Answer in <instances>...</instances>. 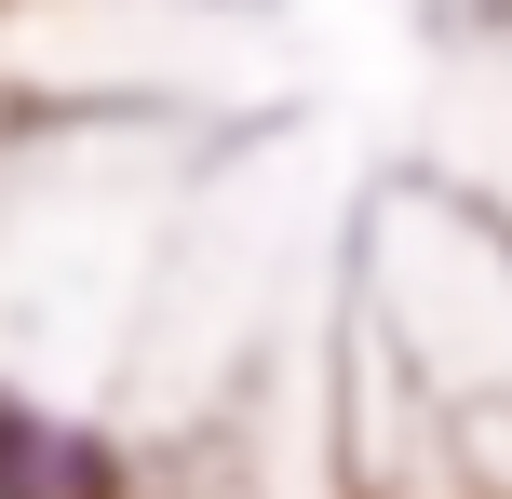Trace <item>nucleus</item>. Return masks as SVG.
<instances>
[{"label":"nucleus","mask_w":512,"mask_h":499,"mask_svg":"<svg viewBox=\"0 0 512 499\" xmlns=\"http://www.w3.org/2000/svg\"><path fill=\"white\" fill-rule=\"evenodd\" d=\"M95 486H108V459L81 446V432L14 419V405H0V499H95Z\"/></svg>","instance_id":"obj_1"}]
</instances>
